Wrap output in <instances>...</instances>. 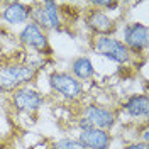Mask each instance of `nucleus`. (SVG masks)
Wrapping results in <instances>:
<instances>
[{"label":"nucleus","instance_id":"obj_8","mask_svg":"<svg viewBox=\"0 0 149 149\" xmlns=\"http://www.w3.org/2000/svg\"><path fill=\"white\" fill-rule=\"evenodd\" d=\"M78 141L85 146V149H109L112 137L109 130H102L97 127H83L78 134Z\"/></svg>","mask_w":149,"mask_h":149},{"label":"nucleus","instance_id":"obj_11","mask_svg":"<svg viewBox=\"0 0 149 149\" xmlns=\"http://www.w3.org/2000/svg\"><path fill=\"white\" fill-rule=\"evenodd\" d=\"M124 107H125V112L130 117H137V119L139 117H148V112H149L148 95H134L125 102Z\"/></svg>","mask_w":149,"mask_h":149},{"label":"nucleus","instance_id":"obj_12","mask_svg":"<svg viewBox=\"0 0 149 149\" xmlns=\"http://www.w3.org/2000/svg\"><path fill=\"white\" fill-rule=\"evenodd\" d=\"M71 73H73V76L78 81L92 78L95 74V68H93V63L90 61V58H86V56L74 58L73 63H71Z\"/></svg>","mask_w":149,"mask_h":149},{"label":"nucleus","instance_id":"obj_10","mask_svg":"<svg viewBox=\"0 0 149 149\" xmlns=\"http://www.w3.org/2000/svg\"><path fill=\"white\" fill-rule=\"evenodd\" d=\"M31 17V7L24 5L22 2H10L2 10V19L9 24H22L27 22Z\"/></svg>","mask_w":149,"mask_h":149},{"label":"nucleus","instance_id":"obj_9","mask_svg":"<svg viewBox=\"0 0 149 149\" xmlns=\"http://www.w3.org/2000/svg\"><path fill=\"white\" fill-rule=\"evenodd\" d=\"M85 22H86V26L92 29L93 32L102 34V36H109L110 32L115 31V22L105 12H102V10H98V9L90 10L86 19H85Z\"/></svg>","mask_w":149,"mask_h":149},{"label":"nucleus","instance_id":"obj_7","mask_svg":"<svg viewBox=\"0 0 149 149\" xmlns=\"http://www.w3.org/2000/svg\"><path fill=\"white\" fill-rule=\"evenodd\" d=\"M19 39L22 44L36 49L39 53H47L49 51V41H47L46 32L41 27H37L34 22H27L26 27L20 31Z\"/></svg>","mask_w":149,"mask_h":149},{"label":"nucleus","instance_id":"obj_13","mask_svg":"<svg viewBox=\"0 0 149 149\" xmlns=\"http://www.w3.org/2000/svg\"><path fill=\"white\" fill-rule=\"evenodd\" d=\"M31 17H32V22L36 24L37 27H41L42 31H47L49 27V22H47L46 12L42 9V3H36L34 7H31Z\"/></svg>","mask_w":149,"mask_h":149},{"label":"nucleus","instance_id":"obj_3","mask_svg":"<svg viewBox=\"0 0 149 149\" xmlns=\"http://www.w3.org/2000/svg\"><path fill=\"white\" fill-rule=\"evenodd\" d=\"M115 122L113 112L105 109L102 105H88L83 110V119L80 122V127H97L102 130H109Z\"/></svg>","mask_w":149,"mask_h":149},{"label":"nucleus","instance_id":"obj_4","mask_svg":"<svg viewBox=\"0 0 149 149\" xmlns=\"http://www.w3.org/2000/svg\"><path fill=\"white\" fill-rule=\"evenodd\" d=\"M95 47L102 56L109 58L110 61H115V63L124 65V63H129L130 59V51L125 47V44L110 36H100L97 39Z\"/></svg>","mask_w":149,"mask_h":149},{"label":"nucleus","instance_id":"obj_2","mask_svg":"<svg viewBox=\"0 0 149 149\" xmlns=\"http://www.w3.org/2000/svg\"><path fill=\"white\" fill-rule=\"evenodd\" d=\"M49 85L54 92H58L61 97H65L68 100H76L83 95L81 83L73 74L66 73V71H53L49 74Z\"/></svg>","mask_w":149,"mask_h":149},{"label":"nucleus","instance_id":"obj_6","mask_svg":"<svg viewBox=\"0 0 149 149\" xmlns=\"http://www.w3.org/2000/svg\"><path fill=\"white\" fill-rule=\"evenodd\" d=\"M42 102L44 100H42L41 93H37L36 90L27 88V86L17 88L12 95V103L19 112H27V113L29 112H36L42 107Z\"/></svg>","mask_w":149,"mask_h":149},{"label":"nucleus","instance_id":"obj_5","mask_svg":"<svg viewBox=\"0 0 149 149\" xmlns=\"http://www.w3.org/2000/svg\"><path fill=\"white\" fill-rule=\"evenodd\" d=\"M124 44L132 53H142L148 47V27L141 22H132L125 26Z\"/></svg>","mask_w":149,"mask_h":149},{"label":"nucleus","instance_id":"obj_17","mask_svg":"<svg viewBox=\"0 0 149 149\" xmlns=\"http://www.w3.org/2000/svg\"><path fill=\"white\" fill-rule=\"evenodd\" d=\"M125 149H148V142H137V144H130Z\"/></svg>","mask_w":149,"mask_h":149},{"label":"nucleus","instance_id":"obj_15","mask_svg":"<svg viewBox=\"0 0 149 149\" xmlns=\"http://www.w3.org/2000/svg\"><path fill=\"white\" fill-rule=\"evenodd\" d=\"M51 149H85V146L78 139H70V137H65V139L56 141L54 144L51 146Z\"/></svg>","mask_w":149,"mask_h":149},{"label":"nucleus","instance_id":"obj_14","mask_svg":"<svg viewBox=\"0 0 149 149\" xmlns=\"http://www.w3.org/2000/svg\"><path fill=\"white\" fill-rule=\"evenodd\" d=\"M42 9L46 12L47 22H49V27L51 29H59L61 22H59V12H58V5L54 2H44L42 3Z\"/></svg>","mask_w":149,"mask_h":149},{"label":"nucleus","instance_id":"obj_16","mask_svg":"<svg viewBox=\"0 0 149 149\" xmlns=\"http://www.w3.org/2000/svg\"><path fill=\"white\" fill-rule=\"evenodd\" d=\"M92 5H95V7H105V9H115L119 3L117 2H102V0H97V2H92Z\"/></svg>","mask_w":149,"mask_h":149},{"label":"nucleus","instance_id":"obj_1","mask_svg":"<svg viewBox=\"0 0 149 149\" xmlns=\"http://www.w3.org/2000/svg\"><path fill=\"white\" fill-rule=\"evenodd\" d=\"M37 70L36 66H26V65H10L0 70V88L10 92L17 90L24 83L31 81L36 76Z\"/></svg>","mask_w":149,"mask_h":149}]
</instances>
